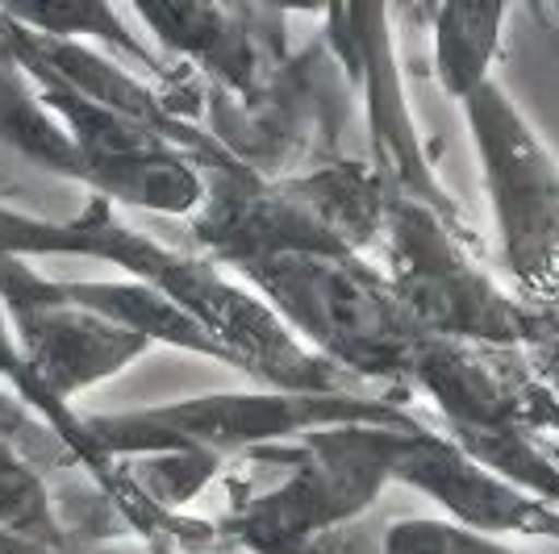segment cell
Wrapping results in <instances>:
<instances>
[{
  "mask_svg": "<svg viewBox=\"0 0 559 554\" xmlns=\"http://www.w3.org/2000/svg\"><path fill=\"white\" fill-rule=\"evenodd\" d=\"M251 276L309 338L350 363H389L401 347L393 301L347 258L322 251H272L251 263Z\"/></svg>",
  "mask_w": 559,
  "mask_h": 554,
  "instance_id": "1",
  "label": "cell"
},
{
  "mask_svg": "<svg viewBox=\"0 0 559 554\" xmlns=\"http://www.w3.org/2000/svg\"><path fill=\"white\" fill-rule=\"evenodd\" d=\"M96 251V233L63 230V226H47V221H29L22 213H4L0 208V254H22V251Z\"/></svg>",
  "mask_w": 559,
  "mask_h": 554,
  "instance_id": "6",
  "label": "cell"
},
{
  "mask_svg": "<svg viewBox=\"0 0 559 554\" xmlns=\"http://www.w3.org/2000/svg\"><path fill=\"white\" fill-rule=\"evenodd\" d=\"M492 25L497 9H451L443 17V71L451 75V88H467L480 80V63L492 50Z\"/></svg>",
  "mask_w": 559,
  "mask_h": 554,
  "instance_id": "4",
  "label": "cell"
},
{
  "mask_svg": "<svg viewBox=\"0 0 559 554\" xmlns=\"http://www.w3.org/2000/svg\"><path fill=\"white\" fill-rule=\"evenodd\" d=\"M22 334L34 368L59 396L117 371L151 342L114 317L59 301V292H38L34 304H22Z\"/></svg>",
  "mask_w": 559,
  "mask_h": 554,
  "instance_id": "2",
  "label": "cell"
},
{
  "mask_svg": "<svg viewBox=\"0 0 559 554\" xmlns=\"http://www.w3.org/2000/svg\"><path fill=\"white\" fill-rule=\"evenodd\" d=\"M0 533L38 542V546L59 542V530H55V517L47 505V487L9 446H0Z\"/></svg>",
  "mask_w": 559,
  "mask_h": 554,
  "instance_id": "3",
  "label": "cell"
},
{
  "mask_svg": "<svg viewBox=\"0 0 559 554\" xmlns=\"http://www.w3.org/2000/svg\"><path fill=\"white\" fill-rule=\"evenodd\" d=\"M384 554H506L480 533L443 526V521H405L389 533Z\"/></svg>",
  "mask_w": 559,
  "mask_h": 554,
  "instance_id": "5",
  "label": "cell"
},
{
  "mask_svg": "<svg viewBox=\"0 0 559 554\" xmlns=\"http://www.w3.org/2000/svg\"><path fill=\"white\" fill-rule=\"evenodd\" d=\"M0 554H47V546H38V542H25V538H9V533H0Z\"/></svg>",
  "mask_w": 559,
  "mask_h": 554,
  "instance_id": "7",
  "label": "cell"
},
{
  "mask_svg": "<svg viewBox=\"0 0 559 554\" xmlns=\"http://www.w3.org/2000/svg\"><path fill=\"white\" fill-rule=\"evenodd\" d=\"M96 554H139V551H96Z\"/></svg>",
  "mask_w": 559,
  "mask_h": 554,
  "instance_id": "8",
  "label": "cell"
}]
</instances>
